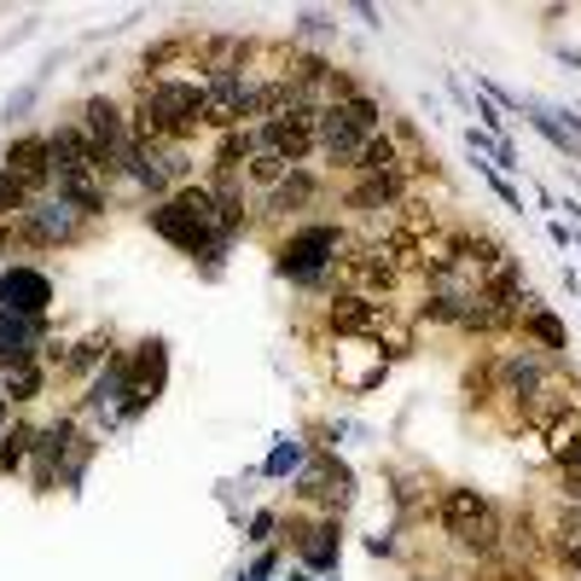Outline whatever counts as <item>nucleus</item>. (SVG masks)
<instances>
[{"instance_id":"14","label":"nucleus","mask_w":581,"mask_h":581,"mask_svg":"<svg viewBox=\"0 0 581 581\" xmlns=\"http://www.w3.org/2000/svg\"><path fill=\"white\" fill-rule=\"evenodd\" d=\"M326 198V175L321 169H291L279 186H268V193L256 198V210H262V221H279V228H297V221H309L303 210H314V204Z\"/></svg>"},{"instance_id":"38","label":"nucleus","mask_w":581,"mask_h":581,"mask_svg":"<svg viewBox=\"0 0 581 581\" xmlns=\"http://www.w3.org/2000/svg\"><path fill=\"white\" fill-rule=\"evenodd\" d=\"M553 558L570 570V581H581V541H570V547H553Z\"/></svg>"},{"instance_id":"11","label":"nucleus","mask_w":581,"mask_h":581,"mask_svg":"<svg viewBox=\"0 0 581 581\" xmlns=\"http://www.w3.org/2000/svg\"><path fill=\"white\" fill-rule=\"evenodd\" d=\"M326 367H332V379H337V390H344V396H372V390L390 379L384 349L367 344V337H337L332 355H326Z\"/></svg>"},{"instance_id":"1","label":"nucleus","mask_w":581,"mask_h":581,"mask_svg":"<svg viewBox=\"0 0 581 581\" xmlns=\"http://www.w3.org/2000/svg\"><path fill=\"white\" fill-rule=\"evenodd\" d=\"M355 245L344 221H297L274 239V274L291 279L297 291H314L326 303L337 291V262Z\"/></svg>"},{"instance_id":"19","label":"nucleus","mask_w":581,"mask_h":581,"mask_svg":"<svg viewBox=\"0 0 581 581\" xmlns=\"http://www.w3.org/2000/svg\"><path fill=\"white\" fill-rule=\"evenodd\" d=\"M117 355V332L111 326H93L82 337H70V355H65V372H59V384H88V379H100V367Z\"/></svg>"},{"instance_id":"4","label":"nucleus","mask_w":581,"mask_h":581,"mask_svg":"<svg viewBox=\"0 0 581 581\" xmlns=\"http://www.w3.org/2000/svg\"><path fill=\"white\" fill-rule=\"evenodd\" d=\"M279 547L297 553V570L332 576L337 558H344V518L337 512H291L279 523Z\"/></svg>"},{"instance_id":"5","label":"nucleus","mask_w":581,"mask_h":581,"mask_svg":"<svg viewBox=\"0 0 581 581\" xmlns=\"http://www.w3.org/2000/svg\"><path fill=\"white\" fill-rule=\"evenodd\" d=\"M291 495L303 512H337L344 518L355 506V472L337 460V448H309L303 472L291 477Z\"/></svg>"},{"instance_id":"12","label":"nucleus","mask_w":581,"mask_h":581,"mask_svg":"<svg viewBox=\"0 0 581 581\" xmlns=\"http://www.w3.org/2000/svg\"><path fill=\"white\" fill-rule=\"evenodd\" d=\"M53 303H59V286H53L47 268H35V262H7V268H0V309L7 314L53 321Z\"/></svg>"},{"instance_id":"40","label":"nucleus","mask_w":581,"mask_h":581,"mask_svg":"<svg viewBox=\"0 0 581 581\" xmlns=\"http://www.w3.org/2000/svg\"><path fill=\"white\" fill-rule=\"evenodd\" d=\"M355 18H361L367 30H384V12H379V7H367V0H361V7H355Z\"/></svg>"},{"instance_id":"6","label":"nucleus","mask_w":581,"mask_h":581,"mask_svg":"<svg viewBox=\"0 0 581 581\" xmlns=\"http://www.w3.org/2000/svg\"><path fill=\"white\" fill-rule=\"evenodd\" d=\"M135 100L158 111L175 146H193L204 135V82L198 77H169V82H135Z\"/></svg>"},{"instance_id":"31","label":"nucleus","mask_w":581,"mask_h":581,"mask_svg":"<svg viewBox=\"0 0 581 581\" xmlns=\"http://www.w3.org/2000/svg\"><path fill=\"white\" fill-rule=\"evenodd\" d=\"M42 82H47V70H42V77H30L18 93H7V105H0V123H7V128H18V123H24L30 111H35V100H42Z\"/></svg>"},{"instance_id":"22","label":"nucleus","mask_w":581,"mask_h":581,"mask_svg":"<svg viewBox=\"0 0 581 581\" xmlns=\"http://www.w3.org/2000/svg\"><path fill=\"white\" fill-rule=\"evenodd\" d=\"M518 337H523V344H535L541 355H553V361H565V355H570V332H565V321H558L553 309H541V303L518 321Z\"/></svg>"},{"instance_id":"36","label":"nucleus","mask_w":581,"mask_h":581,"mask_svg":"<svg viewBox=\"0 0 581 581\" xmlns=\"http://www.w3.org/2000/svg\"><path fill=\"white\" fill-rule=\"evenodd\" d=\"M553 465H558V472H576V477H581V430H576V437L565 442V454H558Z\"/></svg>"},{"instance_id":"35","label":"nucleus","mask_w":581,"mask_h":581,"mask_svg":"<svg viewBox=\"0 0 581 581\" xmlns=\"http://www.w3.org/2000/svg\"><path fill=\"white\" fill-rule=\"evenodd\" d=\"M472 111L483 117V135H500V140H506V117H500V105L489 100V93H477V100H472Z\"/></svg>"},{"instance_id":"18","label":"nucleus","mask_w":581,"mask_h":581,"mask_svg":"<svg viewBox=\"0 0 581 581\" xmlns=\"http://www.w3.org/2000/svg\"><path fill=\"white\" fill-rule=\"evenodd\" d=\"M47 140H53V169H59V181L65 175H100V146L88 140V128L77 117L47 128Z\"/></svg>"},{"instance_id":"16","label":"nucleus","mask_w":581,"mask_h":581,"mask_svg":"<svg viewBox=\"0 0 581 581\" xmlns=\"http://www.w3.org/2000/svg\"><path fill=\"white\" fill-rule=\"evenodd\" d=\"M314 128H321V111H286V117H268L256 123V140L279 152L291 169H303L314 158Z\"/></svg>"},{"instance_id":"41","label":"nucleus","mask_w":581,"mask_h":581,"mask_svg":"<svg viewBox=\"0 0 581 581\" xmlns=\"http://www.w3.org/2000/svg\"><path fill=\"white\" fill-rule=\"evenodd\" d=\"M291 581H314V576H309V570H297V576H291Z\"/></svg>"},{"instance_id":"20","label":"nucleus","mask_w":581,"mask_h":581,"mask_svg":"<svg viewBox=\"0 0 581 581\" xmlns=\"http://www.w3.org/2000/svg\"><path fill=\"white\" fill-rule=\"evenodd\" d=\"M384 489L390 500H396V512L402 518H414V512H437V483H430L425 465H384Z\"/></svg>"},{"instance_id":"33","label":"nucleus","mask_w":581,"mask_h":581,"mask_svg":"<svg viewBox=\"0 0 581 581\" xmlns=\"http://www.w3.org/2000/svg\"><path fill=\"white\" fill-rule=\"evenodd\" d=\"M24 210H30V193L7 175V169H0V221H18Z\"/></svg>"},{"instance_id":"24","label":"nucleus","mask_w":581,"mask_h":581,"mask_svg":"<svg viewBox=\"0 0 581 581\" xmlns=\"http://www.w3.org/2000/svg\"><path fill=\"white\" fill-rule=\"evenodd\" d=\"M349 175H407V158H402V146L390 140V128L361 146V158H355Z\"/></svg>"},{"instance_id":"17","label":"nucleus","mask_w":581,"mask_h":581,"mask_svg":"<svg viewBox=\"0 0 581 581\" xmlns=\"http://www.w3.org/2000/svg\"><path fill=\"white\" fill-rule=\"evenodd\" d=\"M361 146H367L361 128H355L337 105H326V111H321V128H314V158H321L326 169H355Z\"/></svg>"},{"instance_id":"15","label":"nucleus","mask_w":581,"mask_h":581,"mask_svg":"<svg viewBox=\"0 0 581 581\" xmlns=\"http://www.w3.org/2000/svg\"><path fill=\"white\" fill-rule=\"evenodd\" d=\"M407 198H414V193H407V175H349V186H344V210L367 216V221H384V228L402 216Z\"/></svg>"},{"instance_id":"29","label":"nucleus","mask_w":581,"mask_h":581,"mask_svg":"<svg viewBox=\"0 0 581 581\" xmlns=\"http://www.w3.org/2000/svg\"><path fill=\"white\" fill-rule=\"evenodd\" d=\"M291 175V163L286 158H279V152H268V146H262V152L245 163V186H251V193L262 198V193H268V186H279V181H286Z\"/></svg>"},{"instance_id":"8","label":"nucleus","mask_w":581,"mask_h":581,"mask_svg":"<svg viewBox=\"0 0 581 581\" xmlns=\"http://www.w3.org/2000/svg\"><path fill=\"white\" fill-rule=\"evenodd\" d=\"M262 47L256 35L245 30H204L198 35V82H233V77H251V70H262Z\"/></svg>"},{"instance_id":"42","label":"nucleus","mask_w":581,"mask_h":581,"mask_svg":"<svg viewBox=\"0 0 581 581\" xmlns=\"http://www.w3.org/2000/svg\"><path fill=\"white\" fill-rule=\"evenodd\" d=\"M576 251H581V228H576Z\"/></svg>"},{"instance_id":"25","label":"nucleus","mask_w":581,"mask_h":581,"mask_svg":"<svg viewBox=\"0 0 581 581\" xmlns=\"http://www.w3.org/2000/svg\"><path fill=\"white\" fill-rule=\"evenodd\" d=\"M460 396L477 407V414H495V349H483L472 367L460 372Z\"/></svg>"},{"instance_id":"27","label":"nucleus","mask_w":581,"mask_h":581,"mask_svg":"<svg viewBox=\"0 0 581 581\" xmlns=\"http://www.w3.org/2000/svg\"><path fill=\"white\" fill-rule=\"evenodd\" d=\"M303 460H309V442H303V437H279V442L268 448V460H262V477H268V483H286V477L303 472Z\"/></svg>"},{"instance_id":"7","label":"nucleus","mask_w":581,"mask_h":581,"mask_svg":"<svg viewBox=\"0 0 581 581\" xmlns=\"http://www.w3.org/2000/svg\"><path fill=\"white\" fill-rule=\"evenodd\" d=\"M88 437L82 430V414L70 407V414L59 419H47V425H35V460H30V495H53L59 489V472H65V460L77 454V442Z\"/></svg>"},{"instance_id":"9","label":"nucleus","mask_w":581,"mask_h":581,"mask_svg":"<svg viewBox=\"0 0 581 581\" xmlns=\"http://www.w3.org/2000/svg\"><path fill=\"white\" fill-rule=\"evenodd\" d=\"M128 355H135V379H128V402H123L117 425L146 419L169 390V337H140V344H128Z\"/></svg>"},{"instance_id":"13","label":"nucleus","mask_w":581,"mask_h":581,"mask_svg":"<svg viewBox=\"0 0 581 581\" xmlns=\"http://www.w3.org/2000/svg\"><path fill=\"white\" fill-rule=\"evenodd\" d=\"M7 175L24 186L30 198H47L53 186H59V169H53V140H47V128H18L7 152Z\"/></svg>"},{"instance_id":"23","label":"nucleus","mask_w":581,"mask_h":581,"mask_svg":"<svg viewBox=\"0 0 581 581\" xmlns=\"http://www.w3.org/2000/svg\"><path fill=\"white\" fill-rule=\"evenodd\" d=\"M30 460H35V425L12 414V425L0 430V477H24Z\"/></svg>"},{"instance_id":"3","label":"nucleus","mask_w":581,"mask_h":581,"mask_svg":"<svg viewBox=\"0 0 581 581\" xmlns=\"http://www.w3.org/2000/svg\"><path fill=\"white\" fill-rule=\"evenodd\" d=\"M100 233V221L82 216L70 198L47 193V198H30V210L12 221V245L18 251H35V256H53V251H70V245H88Z\"/></svg>"},{"instance_id":"10","label":"nucleus","mask_w":581,"mask_h":581,"mask_svg":"<svg viewBox=\"0 0 581 581\" xmlns=\"http://www.w3.org/2000/svg\"><path fill=\"white\" fill-rule=\"evenodd\" d=\"M321 321L332 337H367V344H379L402 314H396V303H372L361 291H332L321 303Z\"/></svg>"},{"instance_id":"39","label":"nucleus","mask_w":581,"mask_h":581,"mask_svg":"<svg viewBox=\"0 0 581 581\" xmlns=\"http://www.w3.org/2000/svg\"><path fill=\"white\" fill-rule=\"evenodd\" d=\"M547 233H553V245H558V251H570V245H576V228H570V221H547Z\"/></svg>"},{"instance_id":"37","label":"nucleus","mask_w":581,"mask_h":581,"mask_svg":"<svg viewBox=\"0 0 581 581\" xmlns=\"http://www.w3.org/2000/svg\"><path fill=\"white\" fill-rule=\"evenodd\" d=\"M367 553H372V558H396V553H402V541L379 530V535H367Z\"/></svg>"},{"instance_id":"32","label":"nucleus","mask_w":581,"mask_h":581,"mask_svg":"<svg viewBox=\"0 0 581 581\" xmlns=\"http://www.w3.org/2000/svg\"><path fill=\"white\" fill-rule=\"evenodd\" d=\"M279 523H286V518H279L274 506H262V512L245 523V541H251V547H274V541H279Z\"/></svg>"},{"instance_id":"2","label":"nucleus","mask_w":581,"mask_h":581,"mask_svg":"<svg viewBox=\"0 0 581 581\" xmlns=\"http://www.w3.org/2000/svg\"><path fill=\"white\" fill-rule=\"evenodd\" d=\"M437 530L448 535V547L465 553V558H495L500 553V535H506V512L472 489V483H448V489L437 495Z\"/></svg>"},{"instance_id":"28","label":"nucleus","mask_w":581,"mask_h":581,"mask_svg":"<svg viewBox=\"0 0 581 581\" xmlns=\"http://www.w3.org/2000/svg\"><path fill=\"white\" fill-rule=\"evenodd\" d=\"M337 111H344V117L355 123V128H361V135L372 140V135H384V123H390V111H384V100H379V93H355V100H344V105H337Z\"/></svg>"},{"instance_id":"21","label":"nucleus","mask_w":581,"mask_h":581,"mask_svg":"<svg viewBox=\"0 0 581 581\" xmlns=\"http://www.w3.org/2000/svg\"><path fill=\"white\" fill-rule=\"evenodd\" d=\"M256 152H262L256 123L228 128V135H216V146H210V175H245V163H251Z\"/></svg>"},{"instance_id":"30","label":"nucleus","mask_w":581,"mask_h":581,"mask_svg":"<svg viewBox=\"0 0 581 581\" xmlns=\"http://www.w3.org/2000/svg\"><path fill=\"white\" fill-rule=\"evenodd\" d=\"M477 581H541V565H523V558L495 553V558H483V565H477Z\"/></svg>"},{"instance_id":"34","label":"nucleus","mask_w":581,"mask_h":581,"mask_svg":"<svg viewBox=\"0 0 581 581\" xmlns=\"http://www.w3.org/2000/svg\"><path fill=\"white\" fill-rule=\"evenodd\" d=\"M303 42H321V35H337V18L332 12H297V24H291Z\"/></svg>"},{"instance_id":"26","label":"nucleus","mask_w":581,"mask_h":581,"mask_svg":"<svg viewBox=\"0 0 581 581\" xmlns=\"http://www.w3.org/2000/svg\"><path fill=\"white\" fill-rule=\"evenodd\" d=\"M7 379V402H12V414L18 407H30V402H42L47 390H53V372L42 361H30V367H12V372H0Z\"/></svg>"}]
</instances>
